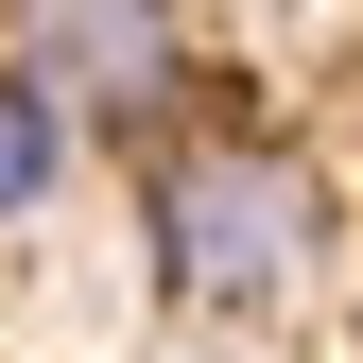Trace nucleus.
Here are the masks:
<instances>
[{
  "mask_svg": "<svg viewBox=\"0 0 363 363\" xmlns=\"http://www.w3.org/2000/svg\"><path fill=\"white\" fill-rule=\"evenodd\" d=\"M52 156H69V104H52L35 69H0V225L52 208Z\"/></svg>",
  "mask_w": 363,
  "mask_h": 363,
  "instance_id": "3",
  "label": "nucleus"
},
{
  "mask_svg": "<svg viewBox=\"0 0 363 363\" xmlns=\"http://www.w3.org/2000/svg\"><path fill=\"white\" fill-rule=\"evenodd\" d=\"M0 69H35L104 139H139V121H173V86H191V18L173 0H18L0 18Z\"/></svg>",
  "mask_w": 363,
  "mask_h": 363,
  "instance_id": "2",
  "label": "nucleus"
},
{
  "mask_svg": "<svg viewBox=\"0 0 363 363\" xmlns=\"http://www.w3.org/2000/svg\"><path fill=\"white\" fill-rule=\"evenodd\" d=\"M156 294L191 311V329H259V311H294L311 277V173L277 139H191L156 156Z\"/></svg>",
  "mask_w": 363,
  "mask_h": 363,
  "instance_id": "1",
  "label": "nucleus"
}]
</instances>
